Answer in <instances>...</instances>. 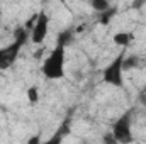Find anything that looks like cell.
Here are the masks:
<instances>
[{
  "mask_svg": "<svg viewBox=\"0 0 146 144\" xmlns=\"http://www.w3.org/2000/svg\"><path fill=\"white\" fill-rule=\"evenodd\" d=\"M65 63H66V48L63 46H54L51 49V53L44 58V61L41 63V75L46 80H63L65 78Z\"/></svg>",
  "mask_w": 146,
  "mask_h": 144,
  "instance_id": "6da1fadb",
  "label": "cell"
},
{
  "mask_svg": "<svg viewBox=\"0 0 146 144\" xmlns=\"http://www.w3.org/2000/svg\"><path fill=\"white\" fill-rule=\"evenodd\" d=\"M124 56H126V49H121L117 53V56L102 70V81L104 83H107L110 87H115V88L124 87V70H122Z\"/></svg>",
  "mask_w": 146,
  "mask_h": 144,
  "instance_id": "7a4b0ae2",
  "label": "cell"
},
{
  "mask_svg": "<svg viewBox=\"0 0 146 144\" xmlns=\"http://www.w3.org/2000/svg\"><path fill=\"white\" fill-rule=\"evenodd\" d=\"M114 139L117 144H133L134 136H133V110L124 112L114 124H112V132Z\"/></svg>",
  "mask_w": 146,
  "mask_h": 144,
  "instance_id": "3957f363",
  "label": "cell"
},
{
  "mask_svg": "<svg viewBox=\"0 0 146 144\" xmlns=\"http://www.w3.org/2000/svg\"><path fill=\"white\" fill-rule=\"evenodd\" d=\"M22 48H24V42L15 41V39H12V42L0 48V70H7L17 61Z\"/></svg>",
  "mask_w": 146,
  "mask_h": 144,
  "instance_id": "277c9868",
  "label": "cell"
},
{
  "mask_svg": "<svg viewBox=\"0 0 146 144\" xmlns=\"http://www.w3.org/2000/svg\"><path fill=\"white\" fill-rule=\"evenodd\" d=\"M48 32H49V15L41 10L37 12V19H36V24L31 31V42L33 44H42L44 39L48 37Z\"/></svg>",
  "mask_w": 146,
  "mask_h": 144,
  "instance_id": "5b68a950",
  "label": "cell"
},
{
  "mask_svg": "<svg viewBox=\"0 0 146 144\" xmlns=\"http://www.w3.org/2000/svg\"><path fill=\"white\" fill-rule=\"evenodd\" d=\"M134 32L133 31H119V32H115L114 37H112V41H114V44H117V46H121L122 49H127L133 42H134Z\"/></svg>",
  "mask_w": 146,
  "mask_h": 144,
  "instance_id": "8992f818",
  "label": "cell"
},
{
  "mask_svg": "<svg viewBox=\"0 0 146 144\" xmlns=\"http://www.w3.org/2000/svg\"><path fill=\"white\" fill-rule=\"evenodd\" d=\"M66 132H68V129H66V126H63V127H60L56 132H53L46 141H41L39 144H63V139H65Z\"/></svg>",
  "mask_w": 146,
  "mask_h": 144,
  "instance_id": "52a82bcc",
  "label": "cell"
},
{
  "mask_svg": "<svg viewBox=\"0 0 146 144\" xmlns=\"http://www.w3.org/2000/svg\"><path fill=\"white\" fill-rule=\"evenodd\" d=\"M141 66V58L138 54H127L124 56V61H122V70H136Z\"/></svg>",
  "mask_w": 146,
  "mask_h": 144,
  "instance_id": "ba28073f",
  "label": "cell"
},
{
  "mask_svg": "<svg viewBox=\"0 0 146 144\" xmlns=\"http://www.w3.org/2000/svg\"><path fill=\"white\" fill-rule=\"evenodd\" d=\"M73 41V31L72 29H65V31H61L58 36H56V44L58 46H63V48H66L68 44H72Z\"/></svg>",
  "mask_w": 146,
  "mask_h": 144,
  "instance_id": "9c48e42d",
  "label": "cell"
},
{
  "mask_svg": "<svg viewBox=\"0 0 146 144\" xmlns=\"http://www.w3.org/2000/svg\"><path fill=\"white\" fill-rule=\"evenodd\" d=\"M90 7L97 12V14H104V12H107L110 7V2H107V0H92L90 2Z\"/></svg>",
  "mask_w": 146,
  "mask_h": 144,
  "instance_id": "30bf717a",
  "label": "cell"
},
{
  "mask_svg": "<svg viewBox=\"0 0 146 144\" xmlns=\"http://www.w3.org/2000/svg\"><path fill=\"white\" fill-rule=\"evenodd\" d=\"M26 97H27V102L31 105H37V102H39V88H37L36 85L29 87L27 92H26Z\"/></svg>",
  "mask_w": 146,
  "mask_h": 144,
  "instance_id": "8fae6325",
  "label": "cell"
},
{
  "mask_svg": "<svg viewBox=\"0 0 146 144\" xmlns=\"http://www.w3.org/2000/svg\"><path fill=\"white\" fill-rule=\"evenodd\" d=\"M115 14H117V9H115V7H110L107 12L99 14V22H100V24H104V26H109L110 19H114V17H115Z\"/></svg>",
  "mask_w": 146,
  "mask_h": 144,
  "instance_id": "7c38bea8",
  "label": "cell"
},
{
  "mask_svg": "<svg viewBox=\"0 0 146 144\" xmlns=\"http://www.w3.org/2000/svg\"><path fill=\"white\" fill-rule=\"evenodd\" d=\"M104 144H117V141L114 139V136H112L110 132H107V134L104 136Z\"/></svg>",
  "mask_w": 146,
  "mask_h": 144,
  "instance_id": "4fadbf2b",
  "label": "cell"
},
{
  "mask_svg": "<svg viewBox=\"0 0 146 144\" xmlns=\"http://www.w3.org/2000/svg\"><path fill=\"white\" fill-rule=\"evenodd\" d=\"M41 141H42V139H41V134H36V136H33V137L27 141V144H39Z\"/></svg>",
  "mask_w": 146,
  "mask_h": 144,
  "instance_id": "5bb4252c",
  "label": "cell"
},
{
  "mask_svg": "<svg viewBox=\"0 0 146 144\" xmlns=\"http://www.w3.org/2000/svg\"><path fill=\"white\" fill-rule=\"evenodd\" d=\"M0 15H2V9H0Z\"/></svg>",
  "mask_w": 146,
  "mask_h": 144,
  "instance_id": "9a60e30c",
  "label": "cell"
}]
</instances>
